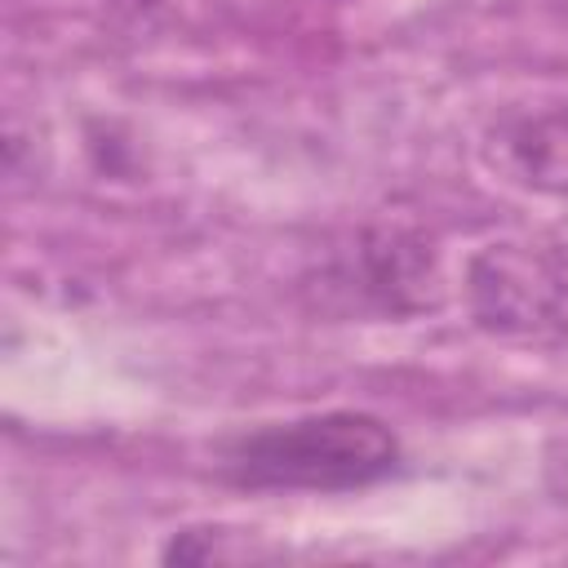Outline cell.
I'll list each match as a JSON object with an SVG mask.
<instances>
[{"label": "cell", "instance_id": "6da1fadb", "mask_svg": "<svg viewBox=\"0 0 568 568\" xmlns=\"http://www.w3.org/2000/svg\"><path fill=\"white\" fill-rule=\"evenodd\" d=\"M217 466L240 488L351 493L386 479L399 466V439L373 413L333 408L244 430L222 444Z\"/></svg>", "mask_w": 568, "mask_h": 568}, {"label": "cell", "instance_id": "7a4b0ae2", "mask_svg": "<svg viewBox=\"0 0 568 568\" xmlns=\"http://www.w3.org/2000/svg\"><path fill=\"white\" fill-rule=\"evenodd\" d=\"M519 155H524L528 173L568 182V111L528 124L519 138Z\"/></svg>", "mask_w": 568, "mask_h": 568}]
</instances>
